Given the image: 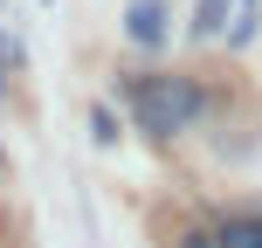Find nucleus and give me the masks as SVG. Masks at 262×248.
Listing matches in <instances>:
<instances>
[{
	"mask_svg": "<svg viewBox=\"0 0 262 248\" xmlns=\"http://www.w3.org/2000/svg\"><path fill=\"white\" fill-rule=\"evenodd\" d=\"M131 110L152 138H172L200 118V83L193 76H138L131 83Z\"/></svg>",
	"mask_w": 262,
	"mask_h": 248,
	"instance_id": "obj_1",
	"label": "nucleus"
},
{
	"mask_svg": "<svg viewBox=\"0 0 262 248\" xmlns=\"http://www.w3.org/2000/svg\"><path fill=\"white\" fill-rule=\"evenodd\" d=\"M124 35L138 41V49H159V41L172 35V14H166V0H131V7H124Z\"/></svg>",
	"mask_w": 262,
	"mask_h": 248,
	"instance_id": "obj_2",
	"label": "nucleus"
},
{
	"mask_svg": "<svg viewBox=\"0 0 262 248\" xmlns=\"http://www.w3.org/2000/svg\"><path fill=\"white\" fill-rule=\"evenodd\" d=\"M228 7H235V0H200V7H193V35L214 41V35L228 28Z\"/></svg>",
	"mask_w": 262,
	"mask_h": 248,
	"instance_id": "obj_3",
	"label": "nucleus"
},
{
	"mask_svg": "<svg viewBox=\"0 0 262 248\" xmlns=\"http://www.w3.org/2000/svg\"><path fill=\"white\" fill-rule=\"evenodd\" d=\"M255 0H235V28H228V49H249V41H255Z\"/></svg>",
	"mask_w": 262,
	"mask_h": 248,
	"instance_id": "obj_4",
	"label": "nucleus"
},
{
	"mask_svg": "<svg viewBox=\"0 0 262 248\" xmlns=\"http://www.w3.org/2000/svg\"><path fill=\"white\" fill-rule=\"evenodd\" d=\"M214 241H221V248H262V221H228Z\"/></svg>",
	"mask_w": 262,
	"mask_h": 248,
	"instance_id": "obj_5",
	"label": "nucleus"
},
{
	"mask_svg": "<svg viewBox=\"0 0 262 248\" xmlns=\"http://www.w3.org/2000/svg\"><path fill=\"white\" fill-rule=\"evenodd\" d=\"M90 131H97V145H111V138H118V118L97 104V110H90Z\"/></svg>",
	"mask_w": 262,
	"mask_h": 248,
	"instance_id": "obj_6",
	"label": "nucleus"
},
{
	"mask_svg": "<svg viewBox=\"0 0 262 248\" xmlns=\"http://www.w3.org/2000/svg\"><path fill=\"white\" fill-rule=\"evenodd\" d=\"M180 248H214V241H207V235H186V241H180Z\"/></svg>",
	"mask_w": 262,
	"mask_h": 248,
	"instance_id": "obj_7",
	"label": "nucleus"
}]
</instances>
